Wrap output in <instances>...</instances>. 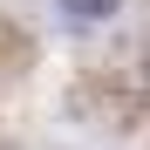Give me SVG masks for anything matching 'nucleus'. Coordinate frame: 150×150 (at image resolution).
I'll list each match as a JSON object with an SVG mask.
<instances>
[{"label":"nucleus","instance_id":"1","mask_svg":"<svg viewBox=\"0 0 150 150\" xmlns=\"http://www.w3.org/2000/svg\"><path fill=\"white\" fill-rule=\"evenodd\" d=\"M68 28H109V21L123 14V0H55Z\"/></svg>","mask_w":150,"mask_h":150},{"label":"nucleus","instance_id":"2","mask_svg":"<svg viewBox=\"0 0 150 150\" xmlns=\"http://www.w3.org/2000/svg\"><path fill=\"white\" fill-rule=\"evenodd\" d=\"M143 89H150V55H143Z\"/></svg>","mask_w":150,"mask_h":150}]
</instances>
